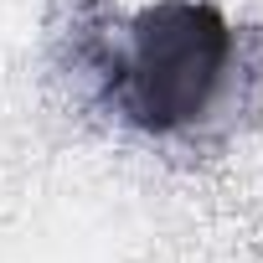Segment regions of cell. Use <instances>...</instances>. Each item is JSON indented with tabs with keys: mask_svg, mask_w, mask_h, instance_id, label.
<instances>
[{
	"mask_svg": "<svg viewBox=\"0 0 263 263\" xmlns=\"http://www.w3.org/2000/svg\"><path fill=\"white\" fill-rule=\"evenodd\" d=\"M232 62V26L212 0H155L129 21L124 57L108 67V98L145 135L191 129Z\"/></svg>",
	"mask_w": 263,
	"mask_h": 263,
	"instance_id": "6da1fadb",
	"label": "cell"
}]
</instances>
